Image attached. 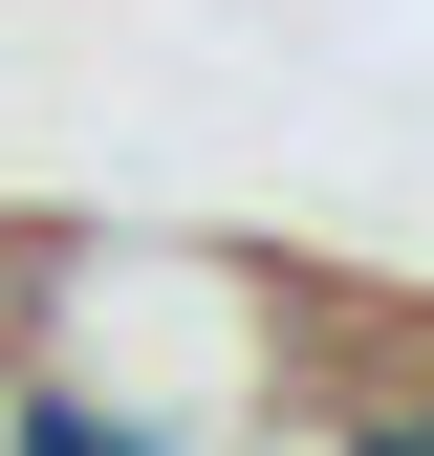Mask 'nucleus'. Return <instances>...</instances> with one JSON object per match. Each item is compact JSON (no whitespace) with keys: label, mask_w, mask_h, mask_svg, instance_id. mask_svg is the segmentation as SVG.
I'll use <instances>...</instances> for the list:
<instances>
[{"label":"nucleus","mask_w":434,"mask_h":456,"mask_svg":"<svg viewBox=\"0 0 434 456\" xmlns=\"http://www.w3.org/2000/svg\"><path fill=\"white\" fill-rule=\"evenodd\" d=\"M0 456H217V435L131 413V391H87V370H22V391H0Z\"/></svg>","instance_id":"obj_1"},{"label":"nucleus","mask_w":434,"mask_h":456,"mask_svg":"<svg viewBox=\"0 0 434 456\" xmlns=\"http://www.w3.org/2000/svg\"><path fill=\"white\" fill-rule=\"evenodd\" d=\"M0 391H22V348H0Z\"/></svg>","instance_id":"obj_2"}]
</instances>
